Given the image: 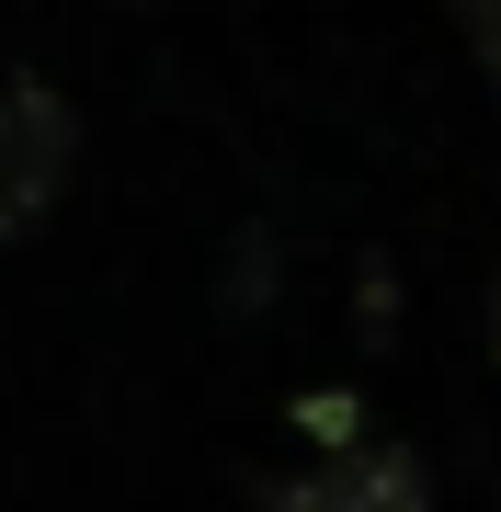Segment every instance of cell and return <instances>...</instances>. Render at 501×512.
<instances>
[{
	"mask_svg": "<svg viewBox=\"0 0 501 512\" xmlns=\"http://www.w3.org/2000/svg\"><path fill=\"white\" fill-rule=\"evenodd\" d=\"M80 171V126L46 80H0V239H35Z\"/></svg>",
	"mask_w": 501,
	"mask_h": 512,
	"instance_id": "6da1fadb",
	"label": "cell"
},
{
	"mask_svg": "<svg viewBox=\"0 0 501 512\" xmlns=\"http://www.w3.org/2000/svg\"><path fill=\"white\" fill-rule=\"evenodd\" d=\"M262 512H433V478H422V456H399V444H342V456L274 478Z\"/></svg>",
	"mask_w": 501,
	"mask_h": 512,
	"instance_id": "7a4b0ae2",
	"label": "cell"
},
{
	"mask_svg": "<svg viewBox=\"0 0 501 512\" xmlns=\"http://www.w3.org/2000/svg\"><path fill=\"white\" fill-rule=\"evenodd\" d=\"M445 23L467 35V57H479V69L501 80V0H445Z\"/></svg>",
	"mask_w": 501,
	"mask_h": 512,
	"instance_id": "3957f363",
	"label": "cell"
},
{
	"mask_svg": "<svg viewBox=\"0 0 501 512\" xmlns=\"http://www.w3.org/2000/svg\"><path fill=\"white\" fill-rule=\"evenodd\" d=\"M490 353H501V274H490Z\"/></svg>",
	"mask_w": 501,
	"mask_h": 512,
	"instance_id": "277c9868",
	"label": "cell"
}]
</instances>
